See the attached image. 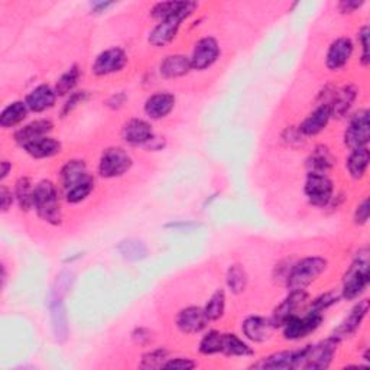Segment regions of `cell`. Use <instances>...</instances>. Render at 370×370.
Here are the masks:
<instances>
[{"label":"cell","mask_w":370,"mask_h":370,"mask_svg":"<svg viewBox=\"0 0 370 370\" xmlns=\"http://www.w3.org/2000/svg\"><path fill=\"white\" fill-rule=\"evenodd\" d=\"M33 209L40 220L48 224L60 226L62 223V210L57 185L50 180L35 184Z\"/></svg>","instance_id":"1"},{"label":"cell","mask_w":370,"mask_h":370,"mask_svg":"<svg viewBox=\"0 0 370 370\" xmlns=\"http://www.w3.org/2000/svg\"><path fill=\"white\" fill-rule=\"evenodd\" d=\"M370 273H369V249H360L347 269L343 278V288L340 297L346 301H353L359 298L369 285Z\"/></svg>","instance_id":"2"},{"label":"cell","mask_w":370,"mask_h":370,"mask_svg":"<svg viewBox=\"0 0 370 370\" xmlns=\"http://www.w3.org/2000/svg\"><path fill=\"white\" fill-rule=\"evenodd\" d=\"M327 265V261L320 256H308L294 263L285 278L288 291H305L307 286L325 272Z\"/></svg>","instance_id":"3"},{"label":"cell","mask_w":370,"mask_h":370,"mask_svg":"<svg viewBox=\"0 0 370 370\" xmlns=\"http://www.w3.org/2000/svg\"><path fill=\"white\" fill-rule=\"evenodd\" d=\"M197 8H198V4L188 2L187 8L184 11L160 21L149 33V38H148L149 44L156 48H160V47H165L170 43H173L174 38L177 36V33L180 31L183 21L188 19L197 11Z\"/></svg>","instance_id":"4"},{"label":"cell","mask_w":370,"mask_h":370,"mask_svg":"<svg viewBox=\"0 0 370 370\" xmlns=\"http://www.w3.org/2000/svg\"><path fill=\"white\" fill-rule=\"evenodd\" d=\"M134 165L132 156L119 146H111L103 151L99 160V174L102 178L111 180L125 175Z\"/></svg>","instance_id":"5"},{"label":"cell","mask_w":370,"mask_h":370,"mask_svg":"<svg viewBox=\"0 0 370 370\" xmlns=\"http://www.w3.org/2000/svg\"><path fill=\"white\" fill-rule=\"evenodd\" d=\"M340 340L334 336L328 337L324 342L317 344H310L304 347V359L303 369L308 370H322L328 369L333 361V357L337 352Z\"/></svg>","instance_id":"6"},{"label":"cell","mask_w":370,"mask_h":370,"mask_svg":"<svg viewBox=\"0 0 370 370\" xmlns=\"http://www.w3.org/2000/svg\"><path fill=\"white\" fill-rule=\"evenodd\" d=\"M304 192L311 205L322 209L333 200L334 184L328 178L327 174L308 173L304 185Z\"/></svg>","instance_id":"7"},{"label":"cell","mask_w":370,"mask_h":370,"mask_svg":"<svg viewBox=\"0 0 370 370\" xmlns=\"http://www.w3.org/2000/svg\"><path fill=\"white\" fill-rule=\"evenodd\" d=\"M322 312H317L310 310L305 315H293L290 320L282 325L283 339L285 340H301L314 333L322 322Z\"/></svg>","instance_id":"8"},{"label":"cell","mask_w":370,"mask_h":370,"mask_svg":"<svg viewBox=\"0 0 370 370\" xmlns=\"http://www.w3.org/2000/svg\"><path fill=\"white\" fill-rule=\"evenodd\" d=\"M370 141V121L369 110L359 109L352 117L344 132V143L347 148L359 149L366 148Z\"/></svg>","instance_id":"9"},{"label":"cell","mask_w":370,"mask_h":370,"mask_svg":"<svg viewBox=\"0 0 370 370\" xmlns=\"http://www.w3.org/2000/svg\"><path fill=\"white\" fill-rule=\"evenodd\" d=\"M219 57L220 47L217 40L213 36H204L195 43L190 61L192 70L204 71L210 68L219 60Z\"/></svg>","instance_id":"10"},{"label":"cell","mask_w":370,"mask_h":370,"mask_svg":"<svg viewBox=\"0 0 370 370\" xmlns=\"http://www.w3.org/2000/svg\"><path fill=\"white\" fill-rule=\"evenodd\" d=\"M128 64V55L121 48H109L97 55L92 65V72L96 77H106L121 71Z\"/></svg>","instance_id":"11"},{"label":"cell","mask_w":370,"mask_h":370,"mask_svg":"<svg viewBox=\"0 0 370 370\" xmlns=\"http://www.w3.org/2000/svg\"><path fill=\"white\" fill-rule=\"evenodd\" d=\"M153 138L152 125L143 119H131L121 128V139L132 146H148Z\"/></svg>","instance_id":"12"},{"label":"cell","mask_w":370,"mask_h":370,"mask_svg":"<svg viewBox=\"0 0 370 370\" xmlns=\"http://www.w3.org/2000/svg\"><path fill=\"white\" fill-rule=\"evenodd\" d=\"M276 327L271 318L251 315L241 322V332L244 337L254 343H266L272 339Z\"/></svg>","instance_id":"13"},{"label":"cell","mask_w":370,"mask_h":370,"mask_svg":"<svg viewBox=\"0 0 370 370\" xmlns=\"http://www.w3.org/2000/svg\"><path fill=\"white\" fill-rule=\"evenodd\" d=\"M354 51L353 40L347 36L337 38L333 40L332 45L328 47L327 55H325V65L330 71H339L342 70L352 58Z\"/></svg>","instance_id":"14"},{"label":"cell","mask_w":370,"mask_h":370,"mask_svg":"<svg viewBox=\"0 0 370 370\" xmlns=\"http://www.w3.org/2000/svg\"><path fill=\"white\" fill-rule=\"evenodd\" d=\"M332 104L330 103H320L298 126V131L303 136H315L321 134L328 121L332 119Z\"/></svg>","instance_id":"15"},{"label":"cell","mask_w":370,"mask_h":370,"mask_svg":"<svg viewBox=\"0 0 370 370\" xmlns=\"http://www.w3.org/2000/svg\"><path fill=\"white\" fill-rule=\"evenodd\" d=\"M177 327L184 334H198L201 333L209 320L204 314V310L200 307H185L177 315Z\"/></svg>","instance_id":"16"},{"label":"cell","mask_w":370,"mask_h":370,"mask_svg":"<svg viewBox=\"0 0 370 370\" xmlns=\"http://www.w3.org/2000/svg\"><path fill=\"white\" fill-rule=\"evenodd\" d=\"M54 129V123L50 119H38L31 123H28L26 126L18 129L15 132V142L21 146L25 148L31 142L40 139L44 136H50V134Z\"/></svg>","instance_id":"17"},{"label":"cell","mask_w":370,"mask_h":370,"mask_svg":"<svg viewBox=\"0 0 370 370\" xmlns=\"http://www.w3.org/2000/svg\"><path fill=\"white\" fill-rule=\"evenodd\" d=\"M175 107V96L170 92H158L145 102V113L152 120L165 119Z\"/></svg>","instance_id":"18"},{"label":"cell","mask_w":370,"mask_h":370,"mask_svg":"<svg viewBox=\"0 0 370 370\" xmlns=\"http://www.w3.org/2000/svg\"><path fill=\"white\" fill-rule=\"evenodd\" d=\"M92 175L89 174L87 163L83 159H70L65 162V165L61 168L60 181L64 192L78 185L80 183L86 181Z\"/></svg>","instance_id":"19"},{"label":"cell","mask_w":370,"mask_h":370,"mask_svg":"<svg viewBox=\"0 0 370 370\" xmlns=\"http://www.w3.org/2000/svg\"><path fill=\"white\" fill-rule=\"evenodd\" d=\"M308 295L305 291H294V293H290V295H288L273 311V315H272V321L275 324V327H282L286 320H290L293 315L297 314V310L307 301Z\"/></svg>","instance_id":"20"},{"label":"cell","mask_w":370,"mask_h":370,"mask_svg":"<svg viewBox=\"0 0 370 370\" xmlns=\"http://www.w3.org/2000/svg\"><path fill=\"white\" fill-rule=\"evenodd\" d=\"M50 310H51V322H53V332L55 340L58 343H64L68 337V317H67L65 304L62 301V295L53 294Z\"/></svg>","instance_id":"21"},{"label":"cell","mask_w":370,"mask_h":370,"mask_svg":"<svg viewBox=\"0 0 370 370\" xmlns=\"http://www.w3.org/2000/svg\"><path fill=\"white\" fill-rule=\"evenodd\" d=\"M57 93L53 87L47 85H40L35 87L25 99V103L29 109V111L33 113H43L55 106L57 102Z\"/></svg>","instance_id":"22"},{"label":"cell","mask_w":370,"mask_h":370,"mask_svg":"<svg viewBox=\"0 0 370 370\" xmlns=\"http://www.w3.org/2000/svg\"><path fill=\"white\" fill-rule=\"evenodd\" d=\"M298 363H300V350H285L263 357L252 367L286 370V369H298Z\"/></svg>","instance_id":"23"},{"label":"cell","mask_w":370,"mask_h":370,"mask_svg":"<svg viewBox=\"0 0 370 370\" xmlns=\"http://www.w3.org/2000/svg\"><path fill=\"white\" fill-rule=\"evenodd\" d=\"M369 312V301L367 300H361L359 301L350 311V314L346 317V320L342 322V325L337 328L336 333L333 334L334 337H337L339 340H342L343 337H350L353 336L359 327L361 325L364 317Z\"/></svg>","instance_id":"24"},{"label":"cell","mask_w":370,"mask_h":370,"mask_svg":"<svg viewBox=\"0 0 370 370\" xmlns=\"http://www.w3.org/2000/svg\"><path fill=\"white\" fill-rule=\"evenodd\" d=\"M192 70L191 61L183 54H173L165 57L159 65V72L163 78H180Z\"/></svg>","instance_id":"25"},{"label":"cell","mask_w":370,"mask_h":370,"mask_svg":"<svg viewBox=\"0 0 370 370\" xmlns=\"http://www.w3.org/2000/svg\"><path fill=\"white\" fill-rule=\"evenodd\" d=\"M334 163L336 158L332 153V151L324 145H318L307 159V168L308 173L327 174L334 167Z\"/></svg>","instance_id":"26"},{"label":"cell","mask_w":370,"mask_h":370,"mask_svg":"<svg viewBox=\"0 0 370 370\" xmlns=\"http://www.w3.org/2000/svg\"><path fill=\"white\" fill-rule=\"evenodd\" d=\"M356 99H357V89L353 85H347L336 90L332 99V116L337 119L344 117L352 109Z\"/></svg>","instance_id":"27"},{"label":"cell","mask_w":370,"mask_h":370,"mask_svg":"<svg viewBox=\"0 0 370 370\" xmlns=\"http://www.w3.org/2000/svg\"><path fill=\"white\" fill-rule=\"evenodd\" d=\"M28 155H31L35 159H47L58 155L62 149V145L58 139L51 136H44L40 139H36L26 145L23 148Z\"/></svg>","instance_id":"28"},{"label":"cell","mask_w":370,"mask_h":370,"mask_svg":"<svg viewBox=\"0 0 370 370\" xmlns=\"http://www.w3.org/2000/svg\"><path fill=\"white\" fill-rule=\"evenodd\" d=\"M28 111H29V109L25 102L16 100V102L8 104L2 110V113H0V126H2L4 129H11V128L21 125V123L26 119Z\"/></svg>","instance_id":"29"},{"label":"cell","mask_w":370,"mask_h":370,"mask_svg":"<svg viewBox=\"0 0 370 370\" xmlns=\"http://www.w3.org/2000/svg\"><path fill=\"white\" fill-rule=\"evenodd\" d=\"M369 160H370V152H369L367 146L353 149L346 162V168H347L350 177L354 180H361L366 175Z\"/></svg>","instance_id":"30"},{"label":"cell","mask_w":370,"mask_h":370,"mask_svg":"<svg viewBox=\"0 0 370 370\" xmlns=\"http://www.w3.org/2000/svg\"><path fill=\"white\" fill-rule=\"evenodd\" d=\"M252 347L243 342L239 336L233 333H223V346H222V354L229 357H248L254 356Z\"/></svg>","instance_id":"31"},{"label":"cell","mask_w":370,"mask_h":370,"mask_svg":"<svg viewBox=\"0 0 370 370\" xmlns=\"http://www.w3.org/2000/svg\"><path fill=\"white\" fill-rule=\"evenodd\" d=\"M117 251L123 259L129 262H139L148 256L146 244L138 239H126L117 244Z\"/></svg>","instance_id":"32"},{"label":"cell","mask_w":370,"mask_h":370,"mask_svg":"<svg viewBox=\"0 0 370 370\" xmlns=\"http://www.w3.org/2000/svg\"><path fill=\"white\" fill-rule=\"evenodd\" d=\"M33 192L35 185L29 177H21L15 184V198L22 212L33 209Z\"/></svg>","instance_id":"33"},{"label":"cell","mask_w":370,"mask_h":370,"mask_svg":"<svg viewBox=\"0 0 370 370\" xmlns=\"http://www.w3.org/2000/svg\"><path fill=\"white\" fill-rule=\"evenodd\" d=\"M226 285L229 291L234 295H239L246 290V286H248V273H246L241 265L233 263L229 266L226 273Z\"/></svg>","instance_id":"34"},{"label":"cell","mask_w":370,"mask_h":370,"mask_svg":"<svg viewBox=\"0 0 370 370\" xmlns=\"http://www.w3.org/2000/svg\"><path fill=\"white\" fill-rule=\"evenodd\" d=\"M80 75H81V72H80L78 65H71L57 81L55 89H54L57 96L64 97V96L74 93V89L78 85Z\"/></svg>","instance_id":"35"},{"label":"cell","mask_w":370,"mask_h":370,"mask_svg":"<svg viewBox=\"0 0 370 370\" xmlns=\"http://www.w3.org/2000/svg\"><path fill=\"white\" fill-rule=\"evenodd\" d=\"M209 321H217L224 315L226 311V294L223 290H217L202 308Z\"/></svg>","instance_id":"36"},{"label":"cell","mask_w":370,"mask_h":370,"mask_svg":"<svg viewBox=\"0 0 370 370\" xmlns=\"http://www.w3.org/2000/svg\"><path fill=\"white\" fill-rule=\"evenodd\" d=\"M94 190V178L90 177L87 178L86 181L80 183L78 185L72 187L71 190L65 191L64 192V197H65V201L70 202V204H78L81 201H85Z\"/></svg>","instance_id":"37"},{"label":"cell","mask_w":370,"mask_h":370,"mask_svg":"<svg viewBox=\"0 0 370 370\" xmlns=\"http://www.w3.org/2000/svg\"><path fill=\"white\" fill-rule=\"evenodd\" d=\"M223 346V333L217 330H212L205 334L200 342V353L204 356H212L222 353Z\"/></svg>","instance_id":"38"},{"label":"cell","mask_w":370,"mask_h":370,"mask_svg":"<svg viewBox=\"0 0 370 370\" xmlns=\"http://www.w3.org/2000/svg\"><path fill=\"white\" fill-rule=\"evenodd\" d=\"M188 2H159L156 4L152 9H151V15L152 18H155L156 21H163L167 19L181 11H184L187 8Z\"/></svg>","instance_id":"39"},{"label":"cell","mask_w":370,"mask_h":370,"mask_svg":"<svg viewBox=\"0 0 370 370\" xmlns=\"http://www.w3.org/2000/svg\"><path fill=\"white\" fill-rule=\"evenodd\" d=\"M170 352L163 347L159 349H153L148 353H145L142 356V361L139 364V367L142 369H162L163 364L167 363V360L170 359Z\"/></svg>","instance_id":"40"},{"label":"cell","mask_w":370,"mask_h":370,"mask_svg":"<svg viewBox=\"0 0 370 370\" xmlns=\"http://www.w3.org/2000/svg\"><path fill=\"white\" fill-rule=\"evenodd\" d=\"M369 38H370V31L367 25H363L359 32H357V39L359 44L361 47V57L360 62L363 67H367L370 64V53H369Z\"/></svg>","instance_id":"41"},{"label":"cell","mask_w":370,"mask_h":370,"mask_svg":"<svg viewBox=\"0 0 370 370\" xmlns=\"http://www.w3.org/2000/svg\"><path fill=\"white\" fill-rule=\"evenodd\" d=\"M87 99H89V92H85V90H83V92H74V93H71L70 97L67 99V102H65L64 106H62L61 116H62V117L68 116L74 109L78 107V104L85 103Z\"/></svg>","instance_id":"42"},{"label":"cell","mask_w":370,"mask_h":370,"mask_svg":"<svg viewBox=\"0 0 370 370\" xmlns=\"http://www.w3.org/2000/svg\"><path fill=\"white\" fill-rule=\"evenodd\" d=\"M339 298H340V295H337L336 293H327V294L315 298L311 303L310 310L317 311V312H324L327 308H330L332 305H334L339 301Z\"/></svg>","instance_id":"43"},{"label":"cell","mask_w":370,"mask_h":370,"mask_svg":"<svg viewBox=\"0 0 370 370\" xmlns=\"http://www.w3.org/2000/svg\"><path fill=\"white\" fill-rule=\"evenodd\" d=\"M197 366V363L188 357H174L168 359L162 369H174V370H191Z\"/></svg>","instance_id":"44"},{"label":"cell","mask_w":370,"mask_h":370,"mask_svg":"<svg viewBox=\"0 0 370 370\" xmlns=\"http://www.w3.org/2000/svg\"><path fill=\"white\" fill-rule=\"evenodd\" d=\"M369 216H370V204H369V198H364L354 212V223L357 226H364L369 222Z\"/></svg>","instance_id":"45"},{"label":"cell","mask_w":370,"mask_h":370,"mask_svg":"<svg viewBox=\"0 0 370 370\" xmlns=\"http://www.w3.org/2000/svg\"><path fill=\"white\" fill-rule=\"evenodd\" d=\"M13 200H16L15 192H12L6 185H0V209H2L4 213L9 212Z\"/></svg>","instance_id":"46"},{"label":"cell","mask_w":370,"mask_h":370,"mask_svg":"<svg viewBox=\"0 0 370 370\" xmlns=\"http://www.w3.org/2000/svg\"><path fill=\"white\" fill-rule=\"evenodd\" d=\"M152 332L148 330V328L143 327H138L132 333V340L138 344V346H148L152 342Z\"/></svg>","instance_id":"47"},{"label":"cell","mask_w":370,"mask_h":370,"mask_svg":"<svg viewBox=\"0 0 370 370\" xmlns=\"http://www.w3.org/2000/svg\"><path fill=\"white\" fill-rule=\"evenodd\" d=\"M126 100H128L126 94L123 93V92H120V93H116V94L110 96V97L107 99V102H106V106H107L109 109H111V110H119V109H121L123 106H125Z\"/></svg>","instance_id":"48"},{"label":"cell","mask_w":370,"mask_h":370,"mask_svg":"<svg viewBox=\"0 0 370 370\" xmlns=\"http://www.w3.org/2000/svg\"><path fill=\"white\" fill-rule=\"evenodd\" d=\"M364 5L363 0H343V2L339 4V11L342 13H353L357 9H360Z\"/></svg>","instance_id":"49"},{"label":"cell","mask_w":370,"mask_h":370,"mask_svg":"<svg viewBox=\"0 0 370 370\" xmlns=\"http://www.w3.org/2000/svg\"><path fill=\"white\" fill-rule=\"evenodd\" d=\"M167 229H175V230H191V229H195V227H200L198 223H194V222H173V223H168L165 226Z\"/></svg>","instance_id":"50"},{"label":"cell","mask_w":370,"mask_h":370,"mask_svg":"<svg viewBox=\"0 0 370 370\" xmlns=\"http://www.w3.org/2000/svg\"><path fill=\"white\" fill-rule=\"evenodd\" d=\"M114 4L113 2H94L92 5V12L93 13H102L106 12L109 8H111Z\"/></svg>","instance_id":"51"},{"label":"cell","mask_w":370,"mask_h":370,"mask_svg":"<svg viewBox=\"0 0 370 370\" xmlns=\"http://www.w3.org/2000/svg\"><path fill=\"white\" fill-rule=\"evenodd\" d=\"M11 170H12V163L9 160L4 159L2 162H0V180L4 181L8 177V174L11 173Z\"/></svg>","instance_id":"52"}]
</instances>
